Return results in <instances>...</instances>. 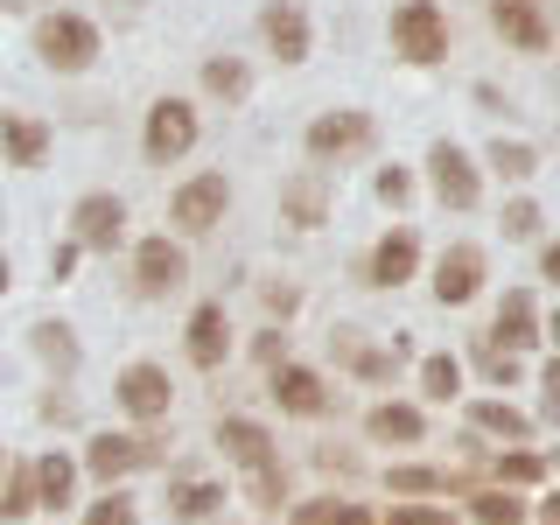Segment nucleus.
Here are the masks:
<instances>
[{
  "mask_svg": "<svg viewBox=\"0 0 560 525\" xmlns=\"http://www.w3.org/2000/svg\"><path fill=\"white\" fill-rule=\"evenodd\" d=\"M539 525H560V490H547V498H539Z\"/></svg>",
  "mask_w": 560,
  "mask_h": 525,
  "instance_id": "obj_45",
  "label": "nucleus"
},
{
  "mask_svg": "<svg viewBox=\"0 0 560 525\" xmlns=\"http://www.w3.org/2000/svg\"><path fill=\"white\" fill-rule=\"evenodd\" d=\"M469 518H477V525H525V498H518L512 483L477 490V498H469Z\"/></svg>",
  "mask_w": 560,
  "mask_h": 525,
  "instance_id": "obj_24",
  "label": "nucleus"
},
{
  "mask_svg": "<svg viewBox=\"0 0 560 525\" xmlns=\"http://www.w3.org/2000/svg\"><path fill=\"white\" fill-rule=\"evenodd\" d=\"M547 413H553V420H560V407H547Z\"/></svg>",
  "mask_w": 560,
  "mask_h": 525,
  "instance_id": "obj_49",
  "label": "nucleus"
},
{
  "mask_svg": "<svg viewBox=\"0 0 560 525\" xmlns=\"http://www.w3.org/2000/svg\"><path fill=\"white\" fill-rule=\"evenodd\" d=\"M428 183H434V197L448 210H477V197H483V168L469 162L455 140H434L428 148Z\"/></svg>",
  "mask_w": 560,
  "mask_h": 525,
  "instance_id": "obj_9",
  "label": "nucleus"
},
{
  "mask_svg": "<svg viewBox=\"0 0 560 525\" xmlns=\"http://www.w3.org/2000/svg\"><path fill=\"white\" fill-rule=\"evenodd\" d=\"M35 57L57 70V78L92 70L98 63V22H84V14H43L35 22Z\"/></svg>",
  "mask_w": 560,
  "mask_h": 525,
  "instance_id": "obj_1",
  "label": "nucleus"
},
{
  "mask_svg": "<svg viewBox=\"0 0 560 525\" xmlns=\"http://www.w3.org/2000/svg\"><path fill=\"white\" fill-rule=\"evenodd\" d=\"M372 113H358V105H343V113H315L308 119V133H302V148L315 154V162H350V154H364L372 148Z\"/></svg>",
  "mask_w": 560,
  "mask_h": 525,
  "instance_id": "obj_6",
  "label": "nucleus"
},
{
  "mask_svg": "<svg viewBox=\"0 0 560 525\" xmlns=\"http://www.w3.org/2000/svg\"><path fill=\"white\" fill-rule=\"evenodd\" d=\"M259 364H267V372H273V364H288V337H280V329H259Z\"/></svg>",
  "mask_w": 560,
  "mask_h": 525,
  "instance_id": "obj_40",
  "label": "nucleus"
},
{
  "mask_svg": "<svg viewBox=\"0 0 560 525\" xmlns=\"http://www.w3.org/2000/svg\"><path fill=\"white\" fill-rule=\"evenodd\" d=\"M267 308L273 315H294V288H267Z\"/></svg>",
  "mask_w": 560,
  "mask_h": 525,
  "instance_id": "obj_43",
  "label": "nucleus"
},
{
  "mask_svg": "<svg viewBox=\"0 0 560 525\" xmlns=\"http://www.w3.org/2000/svg\"><path fill=\"white\" fill-rule=\"evenodd\" d=\"M218 504H224L218 483H183V490H175V518H210Z\"/></svg>",
  "mask_w": 560,
  "mask_h": 525,
  "instance_id": "obj_34",
  "label": "nucleus"
},
{
  "mask_svg": "<svg viewBox=\"0 0 560 525\" xmlns=\"http://www.w3.org/2000/svg\"><path fill=\"white\" fill-rule=\"evenodd\" d=\"M490 343H504V350H533L539 343V315H533V294H525V288L504 294L498 323H490Z\"/></svg>",
  "mask_w": 560,
  "mask_h": 525,
  "instance_id": "obj_22",
  "label": "nucleus"
},
{
  "mask_svg": "<svg viewBox=\"0 0 560 525\" xmlns=\"http://www.w3.org/2000/svg\"><path fill=\"white\" fill-rule=\"evenodd\" d=\"M490 477H498V483H512V490H525V483H539V477H547V455H533V448H512V455H498V463H490Z\"/></svg>",
  "mask_w": 560,
  "mask_h": 525,
  "instance_id": "obj_29",
  "label": "nucleus"
},
{
  "mask_svg": "<svg viewBox=\"0 0 560 525\" xmlns=\"http://www.w3.org/2000/svg\"><path fill=\"white\" fill-rule=\"evenodd\" d=\"M0 154L14 168H43L49 162V127L35 113H0Z\"/></svg>",
  "mask_w": 560,
  "mask_h": 525,
  "instance_id": "obj_20",
  "label": "nucleus"
},
{
  "mask_svg": "<svg viewBox=\"0 0 560 525\" xmlns=\"http://www.w3.org/2000/svg\"><path fill=\"white\" fill-rule=\"evenodd\" d=\"M148 463H162V442L154 434H92L84 442V469L113 490L119 477H133V469H148Z\"/></svg>",
  "mask_w": 560,
  "mask_h": 525,
  "instance_id": "obj_7",
  "label": "nucleus"
},
{
  "mask_svg": "<svg viewBox=\"0 0 560 525\" xmlns=\"http://www.w3.org/2000/svg\"><path fill=\"white\" fill-rule=\"evenodd\" d=\"M504 238H539V203H504Z\"/></svg>",
  "mask_w": 560,
  "mask_h": 525,
  "instance_id": "obj_37",
  "label": "nucleus"
},
{
  "mask_svg": "<svg viewBox=\"0 0 560 525\" xmlns=\"http://www.w3.org/2000/svg\"><path fill=\"white\" fill-rule=\"evenodd\" d=\"M245 490H253V504H288V469H280V455L273 463H259V469H245Z\"/></svg>",
  "mask_w": 560,
  "mask_h": 525,
  "instance_id": "obj_33",
  "label": "nucleus"
},
{
  "mask_svg": "<svg viewBox=\"0 0 560 525\" xmlns=\"http://www.w3.org/2000/svg\"><path fill=\"white\" fill-rule=\"evenodd\" d=\"M183 280H189V253L168 232H154V238L133 245V294H140V302H168Z\"/></svg>",
  "mask_w": 560,
  "mask_h": 525,
  "instance_id": "obj_5",
  "label": "nucleus"
},
{
  "mask_svg": "<svg viewBox=\"0 0 560 525\" xmlns=\"http://www.w3.org/2000/svg\"><path fill=\"white\" fill-rule=\"evenodd\" d=\"M183 350L197 372H218L232 358V323H224V302H197L189 308V329H183Z\"/></svg>",
  "mask_w": 560,
  "mask_h": 525,
  "instance_id": "obj_13",
  "label": "nucleus"
},
{
  "mask_svg": "<svg viewBox=\"0 0 560 525\" xmlns=\"http://www.w3.org/2000/svg\"><path fill=\"white\" fill-rule=\"evenodd\" d=\"M84 525H133V498H119V490H105L98 504H84Z\"/></svg>",
  "mask_w": 560,
  "mask_h": 525,
  "instance_id": "obj_36",
  "label": "nucleus"
},
{
  "mask_svg": "<svg viewBox=\"0 0 560 525\" xmlns=\"http://www.w3.org/2000/svg\"><path fill=\"white\" fill-rule=\"evenodd\" d=\"M259 43H267L280 63H308V14H302V0H267V8H259Z\"/></svg>",
  "mask_w": 560,
  "mask_h": 525,
  "instance_id": "obj_14",
  "label": "nucleus"
},
{
  "mask_svg": "<svg viewBox=\"0 0 560 525\" xmlns=\"http://www.w3.org/2000/svg\"><path fill=\"white\" fill-rule=\"evenodd\" d=\"M288 525H372L358 504H337V498H315V504H294Z\"/></svg>",
  "mask_w": 560,
  "mask_h": 525,
  "instance_id": "obj_31",
  "label": "nucleus"
},
{
  "mask_svg": "<svg viewBox=\"0 0 560 525\" xmlns=\"http://www.w3.org/2000/svg\"><path fill=\"white\" fill-rule=\"evenodd\" d=\"M218 448L232 455L238 469H259V463H273V434L259 428V420H245V413H224V420H218Z\"/></svg>",
  "mask_w": 560,
  "mask_h": 525,
  "instance_id": "obj_21",
  "label": "nucleus"
},
{
  "mask_svg": "<svg viewBox=\"0 0 560 525\" xmlns=\"http://www.w3.org/2000/svg\"><path fill=\"white\" fill-rule=\"evenodd\" d=\"M364 434H372L378 448H413V442H428V413L407 407V399H378V407L364 413Z\"/></svg>",
  "mask_w": 560,
  "mask_h": 525,
  "instance_id": "obj_18",
  "label": "nucleus"
},
{
  "mask_svg": "<svg viewBox=\"0 0 560 525\" xmlns=\"http://www.w3.org/2000/svg\"><path fill=\"white\" fill-rule=\"evenodd\" d=\"M420 393H428V399H442V407H448V399L463 393V364H455L448 350H434V358H420Z\"/></svg>",
  "mask_w": 560,
  "mask_h": 525,
  "instance_id": "obj_27",
  "label": "nucleus"
},
{
  "mask_svg": "<svg viewBox=\"0 0 560 525\" xmlns=\"http://www.w3.org/2000/svg\"><path fill=\"white\" fill-rule=\"evenodd\" d=\"M280 218L294 224V232H315V224H329V168H302L280 183Z\"/></svg>",
  "mask_w": 560,
  "mask_h": 525,
  "instance_id": "obj_15",
  "label": "nucleus"
},
{
  "mask_svg": "<svg viewBox=\"0 0 560 525\" xmlns=\"http://www.w3.org/2000/svg\"><path fill=\"white\" fill-rule=\"evenodd\" d=\"M407 189H413L407 168H378V197H385V203H407Z\"/></svg>",
  "mask_w": 560,
  "mask_h": 525,
  "instance_id": "obj_41",
  "label": "nucleus"
},
{
  "mask_svg": "<svg viewBox=\"0 0 560 525\" xmlns=\"http://www.w3.org/2000/svg\"><path fill=\"white\" fill-rule=\"evenodd\" d=\"M203 92L210 98H245L253 92V70H245L238 57H203Z\"/></svg>",
  "mask_w": 560,
  "mask_h": 525,
  "instance_id": "obj_26",
  "label": "nucleus"
},
{
  "mask_svg": "<svg viewBox=\"0 0 560 525\" xmlns=\"http://www.w3.org/2000/svg\"><path fill=\"white\" fill-rule=\"evenodd\" d=\"M113 8H119V14H140V8H148V0H113Z\"/></svg>",
  "mask_w": 560,
  "mask_h": 525,
  "instance_id": "obj_48",
  "label": "nucleus"
},
{
  "mask_svg": "<svg viewBox=\"0 0 560 525\" xmlns=\"http://www.w3.org/2000/svg\"><path fill=\"white\" fill-rule=\"evenodd\" d=\"M70 238H78L84 253H119V238H127V203H119L113 189L78 197V210H70Z\"/></svg>",
  "mask_w": 560,
  "mask_h": 525,
  "instance_id": "obj_10",
  "label": "nucleus"
},
{
  "mask_svg": "<svg viewBox=\"0 0 560 525\" xmlns=\"http://www.w3.org/2000/svg\"><path fill=\"white\" fill-rule=\"evenodd\" d=\"M428 288H434V302H442V308H463V302H477V294H483V245H448V253L442 259H434V280H428Z\"/></svg>",
  "mask_w": 560,
  "mask_h": 525,
  "instance_id": "obj_12",
  "label": "nucleus"
},
{
  "mask_svg": "<svg viewBox=\"0 0 560 525\" xmlns=\"http://www.w3.org/2000/svg\"><path fill=\"white\" fill-rule=\"evenodd\" d=\"M539 385H547V407H560V358L547 364V372H539Z\"/></svg>",
  "mask_w": 560,
  "mask_h": 525,
  "instance_id": "obj_44",
  "label": "nucleus"
},
{
  "mask_svg": "<svg viewBox=\"0 0 560 525\" xmlns=\"http://www.w3.org/2000/svg\"><path fill=\"white\" fill-rule=\"evenodd\" d=\"M393 525H455L442 504H393Z\"/></svg>",
  "mask_w": 560,
  "mask_h": 525,
  "instance_id": "obj_39",
  "label": "nucleus"
},
{
  "mask_svg": "<svg viewBox=\"0 0 560 525\" xmlns=\"http://www.w3.org/2000/svg\"><path fill=\"white\" fill-rule=\"evenodd\" d=\"M393 49L407 63H442L448 57V14L434 0H399L393 8Z\"/></svg>",
  "mask_w": 560,
  "mask_h": 525,
  "instance_id": "obj_4",
  "label": "nucleus"
},
{
  "mask_svg": "<svg viewBox=\"0 0 560 525\" xmlns=\"http://www.w3.org/2000/svg\"><path fill=\"white\" fill-rule=\"evenodd\" d=\"M113 399H119V413H127V420L154 428V420H168V407H175V385H168L162 364H127V372L113 378Z\"/></svg>",
  "mask_w": 560,
  "mask_h": 525,
  "instance_id": "obj_8",
  "label": "nucleus"
},
{
  "mask_svg": "<svg viewBox=\"0 0 560 525\" xmlns=\"http://www.w3.org/2000/svg\"><path fill=\"white\" fill-rule=\"evenodd\" d=\"M490 28H498L504 43L533 49V57L553 43V28H547V14H539V0H490Z\"/></svg>",
  "mask_w": 560,
  "mask_h": 525,
  "instance_id": "obj_19",
  "label": "nucleus"
},
{
  "mask_svg": "<svg viewBox=\"0 0 560 525\" xmlns=\"http://www.w3.org/2000/svg\"><path fill=\"white\" fill-rule=\"evenodd\" d=\"M70 483H78L70 455H43V463H35V498L43 504H70Z\"/></svg>",
  "mask_w": 560,
  "mask_h": 525,
  "instance_id": "obj_30",
  "label": "nucleus"
},
{
  "mask_svg": "<svg viewBox=\"0 0 560 525\" xmlns=\"http://www.w3.org/2000/svg\"><path fill=\"white\" fill-rule=\"evenodd\" d=\"M224 210H232V183H224V168H203V175H189V183H175L168 224H175V232H189V238H203V232H218V224H224Z\"/></svg>",
  "mask_w": 560,
  "mask_h": 525,
  "instance_id": "obj_2",
  "label": "nucleus"
},
{
  "mask_svg": "<svg viewBox=\"0 0 560 525\" xmlns=\"http://www.w3.org/2000/svg\"><path fill=\"white\" fill-rule=\"evenodd\" d=\"M273 399H280V413H294V420L329 413V385H323V372H308V364H273Z\"/></svg>",
  "mask_w": 560,
  "mask_h": 525,
  "instance_id": "obj_17",
  "label": "nucleus"
},
{
  "mask_svg": "<svg viewBox=\"0 0 560 525\" xmlns=\"http://www.w3.org/2000/svg\"><path fill=\"white\" fill-rule=\"evenodd\" d=\"M14 288V267H8V253H0V294H8Z\"/></svg>",
  "mask_w": 560,
  "mask_h": 525,
  "instance_id": "obj_46",
  "label": "nucleus"
},
{
  "mask_svg": "<svg viewBox=\"0 0 560 525\" xmlns=\"http://www.w3.org/2000/svg\"><path fill=\"white\" fill-rule=\"evenodd\" d=\"M329 350H337L343 372H358V378H372V385H385L399 364H407V343H399V337L372 343V329H337V337H329Z\"/></svg>",
  "mask_w": 560,
  "mask_h": 525,
  "instance_id": "obj_11",
  "label": "nucleus"
},
{
  "mask_svg": "<svg viewBox=\"0 0 560 525\" xmlns=\"http://www.w3.org/2000/svg\"><path fill=\"white\" fill-rule=\"evenodd\" d=\"M539 273H547V280H553V288H560V238L547 245V253H539Z\"/></svg>",
  "mask_w": 560,
  "mask_h": 525,
  "instance_id": "obj_42",
  "label": "nucleus"
},
{
  "mask_svg": "<svg viewBox=\"0 0 560 525\" xmlns=\"http://www.w3.org/2000/svg\"><path fill=\"white\" fill-rule=\"evenodd\" d=\"M483 372L498 378V385H512V378H518V350H504V343H483Z\"/></svg>",
  "mask_w": 560,
  "mask_h": 525,
  "instance_id": "obj_38",
  "label": "nucleus"
},
{
  "mask_svg": "<svg viewBox=\"0 0 560 525\" xmlns=\"http://www.w3.org/2000/svg\"><path fill=\"white\" fill-rule=\"evenodd\" d=\"M547 343H553V350H560V308H553V323H547Z\"/></svg>",
  "mask_w": 560,
  "mask_h": 525,
  "instance_id": "obj_47",
  "label": "nucleus"
},
{
  "mask_svg": "<svg viewBox=\"0 0 560 525\" xmlns=\"http://www.w3.org/2000/svg\"><path fill=\"white\" fill-rule=\"evenodd\" d=\"M28 343H35V358H43V364H57V372H78V337H70V323H35Z\"/></svg>",
  "mask_w": 560,
  "mask_h": 525,
  "instance_id": "obj_25",
  "label": "nucleus"
},
{
  "mask_svg": "<svg viewBox=\"0 0 560 525\" xmlns=\"http://www.w3.org/2000/svg\"><path fill=\"white\" fill-rule=\"evenodd\" d=\"M483 162H490V168H498V175H504V183H525V175H539V154H533V148H525V140H504V133H498V140H490V154H483Z\"/></svg>",
  "mask_w": 560,
  "mask_h": 525,
  "instance_id": "obj_28",
  "label": "nucleus"
},
{
  "mask_svg": "<svg viewBox=\"0 0 560 525\" xmlns=\"http://www.w3.org/2000/svg\"><path fill=\"white\" fill-rule=\"evenodd\" d=\"M469 420H477L483 434H498V442H525V434H533V413H518L512 399H469Z\"/></svg>",
  "mask_w": 560,
  "mask_h": 525,
  "instance_id": "obj_23",
  "label": "nucleus"
},
{
  "mask_svg": "<svg viewBox=\"0 0 560 525\" xmlns=\"http://www.w3.org/2000/svg\"><path fill=\"white\" fill-rule=\"evenodd\" d=\"M385 483H393V498H434V490H448L455 477H442V469H420V463H399Z\"/></svg>",
  "mask_w": 560,
  "mask_h": 525,
  "instance_id": "obj_32",
  "label": "nucleus"
},
{
  "mask_svg": "<svg viewBox=\"0 0 560 525\" xmlns=\"http://www.w3.org/2000/svg\"><path fill=\"white\" fill-rule=\"evenodd\" d=\"M189 148H197V105L189 98H154L148 127H140V154H148L154 168H168V162H183Z\"/></svg>",
  "mask_w": 560,
  "mask_h": 525,
  "instance_id": "obj_3",
  "label": "nucleus"
},
{
  "mask_svg": "<svg viewBox=\"0 0 560 525\" xmlns=\"http://www.w3.org/2000/svg\"><path fill=\"white\" fill-rule=\"evenodd\" d=\"M413 273H420V238L399 224V232H385V238L372 245V259H364V280H372V288H407Z\"/></svg>",
  "mask_w": 560,
  "mask_h": 525,
  "instance_id": "obj_16",
  "label": "nucleus"
},
{
  "mask_svg": "<svg viewBox=\"0 0 560 525\" xmlns=\"http://www.w3.org/2000/svg\"><path fill=\"white\" fill-rule=\"evenodd\" d=\"M35 504H43V498H35V463H28V469L8 477V504H0V518H28Z\"/></svg>",
  "mask_w": 560,
  "mask_h": 525,
  "instance_id": "obj_35",
  "label": "nucleus"
}]
</instances>
